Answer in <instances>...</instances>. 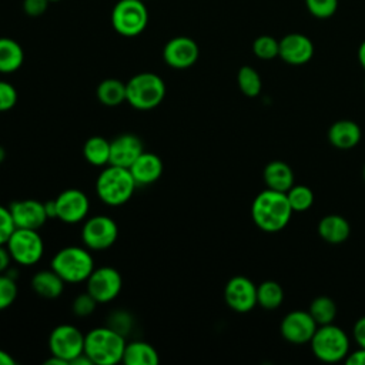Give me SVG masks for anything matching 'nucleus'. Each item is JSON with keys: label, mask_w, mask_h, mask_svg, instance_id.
Wrapping results in <instances>:
<instances>
[{"label": "nucleus", "mask_w": 365, "mask_h": 365, "mask_svg": "<svg viewBox=\"0 0 365 365\" xmlns=\"http://www.w3.org/2000/svg\"><path fill=\"white\" fill-rule=\"evenodd\" d=\"M292 212L287 192L271 188H265L257 194L251 205L254 224L265 232H278L284 230L289 222Z\"/></svg>", "instance_id": "1"}, {"label": "nucleus", "mask_w": 365, "mask_h": 365, "mask_svg": "<svg viewBox=\"0 0 365 365\" xmlns=\"http://www.w3.org/2000/svg\"><path fill=\"white\" fill-rule=\"evenodd\" d=\"M125 344V336L108 325L93 328L84 335V352L93 365H115L121 362Z\"/></svg>", "instance_id": "2"}, {"label": "nucleus", "mask_w": 365, "mask_h": 365, "mask_svg": "<svg viewBox=\"0 0 365 365\" xmlns=\"http://www.w3.org/2000/svg\"><path fill=\"white\" fill-rule=\"evenodd\" d=\"M135 187L137 182L134 181L130 170L113 164H107L96 180L98 198L111 207L125 204L134 194Z\"/></svg>", "instance_id": "3"}, {"label": "nucleus", "mask_w": 365, "mask_h": 365, "mask_svg": "<svg viewBox=\"0 0 365 365\" xmlns=\"http://www.w3.org/2000/svg\"><path fill=\"white\" fill-rule=\"evenodd\" d=\"M50 268L54 269L64 282H83L94 269V259L87 247L68 245L58 250L51 258Z\"/></svg>", "instance_id": "4"}, {"label": "nucleus", "mask_w": 365, "mask_h": 365, "mask_svg": "<svg viewBox=\"0 0 365 365\" xmlns=\"http://www.w3.org/2000/svg\"><path fill=\"white\" fill-rule=\"evenodd\" d=\"M127 103L137 110H153L160 106L165 97L164 80L151 71H143L133 76L125 83Z\"/></svg>", "instance_id": "5"}, {"label": "nucleus", "mask_w": 365, "mask_h": 365, "mask_svg": "<svg viewBox=\"0 0 365 365\" xmlns=\"http://www.w3.org/2000/svg\"><path fill=\"white\" fill-rule=\"evenodd\" d=\"M309 344L315 358L322 362L332 364L344 361L349 352L348 335L334 324L319 325Z\"/></svg>", "instance_id": "6"}, {"label": "nucleus", "mask_w": 365, "mask_h": 365, "mask_svg": "<svg viewBox=\"0 0 365 365\" xmlns=\"http://www.w3.org/2000/svg\"><path fill=\"white\" fill-rule=\"evenodd\" d=\"M148 24V10L143 0H118L111 10V26L123 37L141 34Z\"/></svg>", "instance_id": "7"}, {"label": "nucleus", "mask_w": 365, "mask_h": 365, "mask_svg": "<svg viewBox=\"0 0 365 365\" xmlns=\"http://www.w3.org/2000/svg\"><path fill=\"white\" fill-rule=\"evenodd\" d=\"M6 247L11 259L24 267L37 264L44 254V242L38 230L14 228Z\"/></svg>", "instance_id": "8"}, {"label": "nucleus", "mask_w": 365, "mask_h": 365, "mask_svg": "<svg viewBox=\"0 0 365 365\" xmlns=\"http://www.w3.org/2000/svg\"><path fill=\"white\" fill-rule=\"evenodd\" d=\"M118 237V227L108 215H93L84 221L81 228V241L84 247L93 251L110 248Z\"/></svg>", "instance_id": "9"}, {"label": "nucleus", "mask_w": 365, "mask_h": 365, "mask_svg": "<svg viewBox=\"0 0 365 365\" xmlns=\"http://www.w3.org/2000/svg\"><path fill=\"white\" fill-rule=\"evenodd\" d=\"M50 355L64 359L67 364L84 352V334L71 324L57 325L48 336Z\"/></svg>", "instance_id": "10"}, {"label": "nucleus", "mask_w": 365, "mask_h": 365, "mask_svg": "<svg viewBox=\"0 0 365 365\" xmlns=\"http://www.w3.org/2000/svg\"><path fill=\"white\" fill-rule=\"evenodd\" d=\"M123 288L121 274L113 267L94 268L86 279V291L98 302L106 304L115 299Z\"/></svg>", "instance_id": "11"}, {"label": "nucleus", "mask_w": 365, "mask_h": 365, "mask_svg": "<svg viewBox=\"0 0 365 365\" xmlns=\"http://www.w3.org/2000/svg\"><path fill=\"white\" fill-rule=\"evenodd\" d=\"M56 218L66 224H76L83 221L90 210L88 197L77 188H67L61 191L54 200Z\"/></svg>", "instance_id": "12"}, {"label": "nucleus", "mask_w": 365, "mask_h": 365, "mask_svg": "<svg viewBox=\"0 0 365 365\" xmlns=\"http://www.w3.org/2000/svg\"><path fill=\"white\" fill-rule=\"evenodd\" d=\"M224 299L232 311L248 312L257 305V287L250 278L235 275L225 284Z\"/></svg>", "instance_id": "13"}, {"label": "nucleus", "mask_w": 365, "mask_h": 365, "mask_svg": "<svg viewBox=\"0 0 365 365\" xmlns=\"http://www.w3.org/2000/svg\"><path fill=\"white\" fill-rule=\"evenodd\" d=\"M198 57V44L188 36L173 37L165 43L163 48V60L167 66L177 70H184L194 66Z\"/></svg>", "instance_id": "14"}, {"label": "nucleus", "mask_w": 365, "mask_h": 365, "mask_svg": "<svg viewBox=\"0 0 365 365\" xmlns=\"http://www.w3.org/2000/svg\"><path fill=\"white\" fill-rule=\"evenodd\" d=\"M317 328L318 324L314 321L311 314L308 311L299 309L288 312L279 324V332L282 338L295 345L309 342Z\"/></svg>", "instance_id": "15"}, {"label": "nucleus", "mask_w": 365, "mask_h": 365, "mask_svg": "<svg viewBox=\"0 0 365 365\" xmlns=\"http://www.w3.org/2000/svg\"><path fill=\"white\" fill-rule=\"evenodd\" d=\"M9 210L16 228L38 230L44 225V222L48 218L44 202H40L33 198L13 201L9 205Z\"/></svg>", "instance_id": "16"}, {"label": "nucleus", "mask_w": 365, "mask_h": 365, "mask_svg": "<svg viewBox=\"0 0 365 365\" xmlns=\"http://www.w3.org/2000/svg\"><path fill=\"white\" fill-rule=\"evenodd\" d=\"M314 56V44L301 33H289L279 40L278 57L291 66L308 63Z\"/></svg>", "instance_id": "17"}, {"label": "nucleus", "mask_w": 365, "mask_h": 365, "mask_svg": "<svg viewBox=\"0 0 365 365\" xmlns=\"http://www.w3.org/2000/svg\"><path fill=\"white\" fill-rule=\"evenodd\" d=\"M144 151V144L140 137L131 133H124L117 135L110 141V163L113 165H120L130 168L135 158Z\"/></svg>", "instance_id": "18"}, {"label": "nucleus", "mask_w": 365, "mask_h": 365, "mask_svg": "<svg viewBox=\"0 0 365 365\" xmlns=\"http://www.w3.org/2000/svg\"><path fill=\"white\" fill-rule=\"evenodd\" d=\"M128 170L137 185H150L161 177L163 161L157 154L143 151Z\"/></svg>", "instance_id": "19"}, {"label": "nucleus", "mask_w": 365, "mask_h": 365, "mask_svg": "<svg viewBox=\"0 0 365 365\" xmlns=\"http://www.w3.org/2000/svg\"><path fill=\"white\" fill-rule=\"evenodd\" d=\"M361 128L352 120H338L328 130L329 143L338 150H351L361 140Z\"/></svg>", "instance_id": "20"}, {"label": "nucleus", "mask_w": 365, "mask_h": 365, "mask_svg": "<svg viewBox=\"0 0 365 365\" xmlns=\"http://www.w3.org/2000/svg\"><path fill=\"white\" fill-rule=\"evenodd\" d=\"M262 178L267 188L281 192H287L294 185V173L291 167L281 160L269 161L264 167Z\"/></svg>", "instance_id": "21"}, {"label": "nucleus", "mask_w": 365, "mask_h": 365, "mask_svg": "<svg viewBox=\"0 0 365 365\" xmlns=\"http://www.w3.org/2000/svg\"><path fill=\"white\" fill-rule=\"evenodd\" d=\"M64 281L54 269L37 271L31 278L33 291L44 299H56L64 291Z\"/></svg>", "instance_id": "22"}, {"label": "nucleus", "mask_w": 365, "mask_h": 365, "mask_svg": "<svg viewBox=\"0 0 365 365\" xmlns=\"http://www.w3.org/2000/svg\"><path fill=\"white\" fill-rule=\"evenodd\" d=\"M318 234L328 244H341L351 234L349 222L338 214H328L318 222Z\"/></svg>", "instance_id": "23"}, {"label": "nucleus", "mask_w": 365, "mask_h": 365, "mask_svg": "<svg viewBox=\"0 0 365 365\" xmlns=\"http://www.w3.org/2000/svg\"><path fill=\"white\" fill-rule=\"evenodd\" d=\"M121 362L125 365H157L160 362V356L151 344L144 341H131L125 344Z\"/></svg>", "instance_id": "24"}, {"label": "nucleus", "mask_w": 365, "mask_h": 365, "mask_svg": "<svg viewBox=\"0 0 365 365\" xmlns=\"http://www.w3.org/2000/svg\"><path fill=\"white\" fill-rule=\"evenodd\" d=\"M23 61L24 51L21 46L10 37H0V73L11 74L21 67Z\"/></svg>", "instance_id": "25"}, {"label": "nucleus", "mask_w": 365, "mask_h": 365, "mask_svg": "<svg viewBox=\"0 0 365 365\" xmlns=\"http://www.w3.org/2000/svg\"><path fill=\"white\" fill-rule=\"evenodd\" d=\"M96 96L103 106L117 107L127 101L125 83L120 81L118 78H106L97 86Z\"/></svg>", "instance_id": "26"}, {"label": "nucleus", "mask_w": 365, "mask_h": 365, "mask_svg": "<svg viewBox=\"0 0 365 365\" xmlns=\"http://www.w3.org/2000/svg\"><path fill=\"white\" fill-rule=\"evenodd\" d=\"M86 161L94 167H103L110 163V141L101 135L90 137L83 145Z\"/></svg>", "instance_id": "27"}, {"label": "nucleus", "mask_w": 365, "mask_h": 365, "mask_svg": "<svg viewBox=\"0 0 365 365\" xmlns=\"http://www.w3.org/2000/svg\"><path fill=\"white\" fill-rule=\"evenodd\" d=\"M284 301L282 287L272 279L264 281L257 287V304L264 309H277Z\"/></svg>", "instance_id": "28"}, {"label": "nucleus", "mask_w": 365, "mask_h": 365, "mask_svg": "<svg viewBox=\"0 0 365 365\" xmlns=\"http://www.w3.org/2000/svg\"><path fill=\"white\" fill-rule=\"evenodd\" d=\"M308 312L311 314L314 321L318 324V327L327 325V324H332V321L335 319L336 305L329 297L319 295L311 301Z\"/></svg>", "instance_id": "29"}, {"label": "nucleus", "mask_w": 365, "mask_h": 365, "mask_svg": "<svg viewBox=\"0 0 365 365\" xmlns=\"http://www.w3.org/2000/svg\"><path fill=\"white\" fill-rule=\"evenodd\" d=\"M237 83L241 93L247 97H257L261 93L262 81L255 68L251 66H242L237 74Z\"/></svg>", "instance_id": "30"}, {"label": "nucleus", "mask_w": 365, "mask_h": 365, "mask_svg": "<svg viewBox=\"0 0 365 365\" xmlns=\"http://www.w3.org/2000/svg\"><path fill=\"white\" fill-rule=\"evenodd\" d=\"M287 198L289 201V205L292 211L295 212H302L311 208L314 202V192L307 185H292L287 191Z\"/></svg>", "instance_id": "31"}, {"label": "nucleus", "mask_w": 365, "mask_h": 365, "mask_svg": "<svg viewBox=\"0 0 365 365\" xmlns=\"http://www.w3.org/2000/svg\"><path fill=\"white\" fill-rule=\"evenodd\" d=\"M254 54L261 60H272L278 57L279 53V41L272 36L262 34L257 37L252 43Z\"/></svg>", "instance_id": "32"}, {"label": "nucleus", "mask_w": 365, "mask_h": 365, "mask_svg": "<svg viewBox=\"0 0 365 365\" xmlns=\"http://www.w3.org/2000/svg\"><path fill=\"white\" fill-rule=\"evenodd\" d=\"M19 289L13 277L0 274V311L9 308L17 298Z\"/></svg>", "instance_id": "33"}, {"label": "nucleus", "mask_w": 365, "mask_h": 365, "mask_svg": "<svg viewBox=\"0 0 365 365\" xmlns=\"http://www.w3.org/2000/svg\"><path fill=\"white\" fill-rule=\"evenodd\" d=\"M305 6L314 17L328 19L336 11L338 0H305Z\"/></svg>", "instance_id": "34"}, {"label": "nucleus", "mask_w": 365, "mask_h": 365, "mask_svg": "<svg viewBox=\"0 0 365 365\" xmlns=\"http://www.w3.org/2000/svg\"><path fill=\"white\" fill-rule=\"evenodd\" d=\"M97 304H98V302L86 291V292L78 294V295L73 299V302H71V311H73V314H74L76 317H80V318L88 317V315H91V314L94 312Z\"/></svg>", "instance_id": "35"}, {"label": "nucleus", "mask_w": 365, "mask_h": 365, "mask_svg": "<svg viewBox=\"0 0 365 365\" xmlns=\"http://www.w3.org/2000/svg\"><path fill=\"white\" fill-rule=\"evenodd\" d=\"M19 94L16 87L4 80H0V113L11 110L17 103Z\"/></svg>", "instance_id": "36"}, {"label": "nucleus", "mask_w": 365, "mask_h": 365, "mask_svg": "<svg viewBox=\"0 0 365 365\" xmlns=\"http://www.w3.org/2000/svg\"><path fill=\"white\" fill-rule=\"evenodd\" d=\"M107 325L125 336L133 328V318L125 311H115L108 317Z\"/></svg>", "instance_id": "37"}, {"label": "nucleus", "mask_w": 365, "mask_h": 365, "mask_svg": "<svg viewBox=\"0 0 365 365\" xmlns=\"http://www.w3.org/2000/svg\"><path fill=\"white\" fill-rule=\"evenodd\" d=\"M14 228L16 225L13 222L9 207H4L0 204V245H6Z\"/></svg>", "instance_id": "38"}, {"label": "nucleus", "mask_w": 365, "mask_h": 365, "mask_svg": "<svg viewBox=\"0 0 365 365\" xmlns=\"http://www.w3.org/2000/svg\"><path fill=\"white\" fill-rule=\"evenodd\" d=\"M48 0H23V11L29 17H40L48 7Z\"/></svg>", "instance_id": "39"}, {"label": "nucleus", "mask_w": 365, "mask_h": 365, "mask_svg": "<svg viewBox=\"0 0 365 365\" xmlns=\"http://www.w3.org/2000/svg\"><path fill=\"white\" fill-rule=\"evenodd\" d=\"M354 339L358 344V346L365 348V317H361L354 324Z\"/></svg>", "instance_id": "40"}, {"label": "nucleus", "mask_w": 365, "mask_h": 365, "mask_svg": "<svg viewBox=\"0 0 365 365\" xmlns=\"http://www.w3.org/2000/svg\"><path fill=\"white\" fill-rule=\"evenodd\" d=\"M344 361L348 365H365V348L359 346L356 351L348 352Z\"/></svg>", "instance_id": "41"}, {"label": "nucleus", "mask_w": 365, "mask_h": 365, "mask_svg": "<svg viewBox=\"0 0 365 365\" xmlns=\"http://www.w3.org/2000/svg\"><path fill=\"white\" fill-rule=\"evenodd\" d=\"M11 255L7 250L6 245H0V274L6 272L10 267V262H11Z\"/></svg>", "instance_id": "42"}, {"label": "nucleus", "mask_w": 365, "mask_h": 365, "mask_svg": "<svg viewBox=\"0 0 365 365\" xmlns=\"http://www.w3.org/2000/svg\"><path fill=\"white\" fill-rule=\"evenodd\" d=\"M16 359L4 349H0V365H14Z\"/></svg>", "instance_id": "43"}, {"label": "nucleus", "mask_w": 365, "mask_h": 365, "mask_svg": "<svg viewBox=\"0 0 365 365\" xmlns=\"http://www.w3.org/2000/svg\"><path fill=\"white\" fill-rule=\"evenodd\" d=\"M358 61H359L361 67L365 70V40L361 43V46L358 48Z\"/></svg>", "instance_id": "44"}, {"label": "nucleus", "mask_w": 365, "mask_h": 365, "mask_svg": "<svg viewBox=\"0 0 365 365\" xmlns=\"http://www.w3.org/2000/svg\"><path fill=\"white\" fill-rule=\"evenodd\" d=\"M44 364L46 365H67V362L64 359H61V358H58L56 355H51L48 359H46Z\"/></svg>", "instance_id": "45"}, {"label": "nucleus", "mask_w": 365, "mask_h": 365, "mask_svg": "<svg viewBox=\"0 0 365 365\" xmlns=\"http://www.w3.org/2000/svg\"><path fill=\"white\" fill-rule=\"evenodd\" d=\"M6 155H7V153H6V150H4V147L3 145H0V164L4 161V158H6Z\"/></svg>", "instance_id": "46"}, {"label": "nucleus", "mask_w": 365, "mask_h": 365, "mask_svg": "<svg viewBox=\"0 0 365 365\" xmlns=\"http://www.w3.org/2000/svg\"><path fill=\"white\" fill-rule=\"evenodd\" d=\"M50 3H56V1H61V0H48Z\"/></svg>", "instance_id": "47"}, {"label": "nucleus", "mask_w": 365, "mask_h": 365, "mask_svg": "<svg viewBox=\"0 0 365 365\" xmlns=\"http://www.w3.org/2000/svg\"><path fill=\"white\" fill-rule=\"evenodd\" d=\"M364 178H365V165H364Z\"/></svg>", "instance_id": "48"}, {"label": "nucleus", "mask_w": 365, "mask_h": 365, "mask_svg": "<svg viewBox=\"0 0 365 365\" xmlns=\"http://www.w3.org/2000/svg\"><path fill=\"white\" fill-rule=\"evenodd\" d=\"M143 1H148V0H143Z\"/></svg>", "instance_id": "49"}, {"label": "nucleus", "mask_w": 365, "mask_h": 365, "mask_svg": "<svg viewBox=\"0 0 365 365\" xmlns=\"http://www.w3.org/2000/svg\"><path fill=\"white\" fill-rule=\"evenodd\" d=\"M364 87H365V83H364Z\"/></svg>", "instance_id": "50"}]
</instances>
